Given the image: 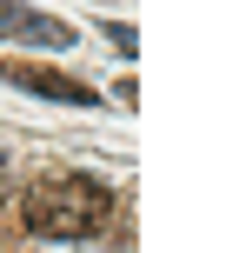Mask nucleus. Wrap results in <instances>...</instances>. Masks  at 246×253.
I'll use <instances>...</instances> for the list:
<instances>
[{
	"mask_svg": "<svg viewBox=\"0 0 246 253\" xmlns=\"http://www.w3.org/2000/svg\"><path fill=\"white\" fill-rule=\"evenodd\" d=\"M20 220L40 240H93L113 220V187H100L93 173H53L20 200Z\"/></svg>",
	"mask_w": 246,
	"mask_h": 253,
	"instance_id": "obj_1",
	"label": "nucleus"
},
{
	"mask_svg": "<svg viewBox=\"0 0 246 253\" xmlns=\"http://www.w3.org/2000/svg\"><path fill=\"white\" fill-rule=\"evenodd\" d=\"M0 167H7V153H0Z\"/></svg>",
	"mask_w": 246,
	"mask_h": 253,
	"instance_id": "obj_4",
	"label": "nucleus"
},
{
	"mask_svg": "<svg viewBox=\"0 0 246 253\" xmlns=\"http://www.w3.org/2000/svg\"><path fill=\"white\" fill-rule=\"evenodd\" d=\"M0 74H7V87H27V93H40V100H73V107H100V93H93L87 80H67V74H53V67H27V60H7Z\"/></svg>",
	"mask_w": 246,
	"mask_h": 253,
	"instance_id": "obj_3",
	"label": "nucleus"
},
{
	"mask_svg": "<svg viewBox=\"0 0 246 253\" xmlns=\"http://www.w3.org/2000/svg\"><path fill=\"white\" fill-rule=\"evenodd\" d=\"M0 34L20 40V47H47V53H60V47L80 40L60 13H40V7H27V0H0Z\"/></svg>",
	"mask_w": 246,
	"mask_h": 253,
	"instance_id": "obj_2",
	"label": "nucleus"
}]
</instances>
